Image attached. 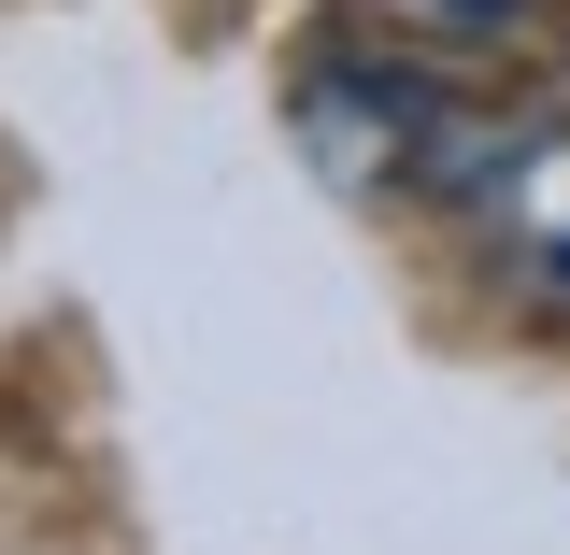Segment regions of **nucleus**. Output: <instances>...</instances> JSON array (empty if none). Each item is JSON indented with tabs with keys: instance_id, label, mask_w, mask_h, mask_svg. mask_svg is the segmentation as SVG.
Returning <instances> with one entry per match:
<instances>
[{
	"instance_id": "obj_1",
	"label": "nucleus",
	"mask_w": 570,
	"mask_h": 555,
	"mask_svg": "<svg viewBox=\"0 0 570 555\" xmlns=\"http://www.w3.org/2000/svg\"><path fill=\"white\" fill-rule=\"evenodd\" d=\"M285 115H299V142H314L328 186H356V200H428V171H442V142H456L471 100H442L428 71H385V58H328V71H299Z\"/></svg>"
},
{
	"instance_id": "obj_2",
	"label": "nucleus",
	"mask_w": 570,
	"mask_h": 555,
	"mask_svg": "<svg viewBox=\"0 0 570 555\" xmlns=\"http://www.w3.org/2000/svg\"><path fill=\"white\" fill-rule=\"evenodd\" d=\"M400 14H414V29H442V43H513L542 0H400Z\"/></svg>"
}]
</instances>
